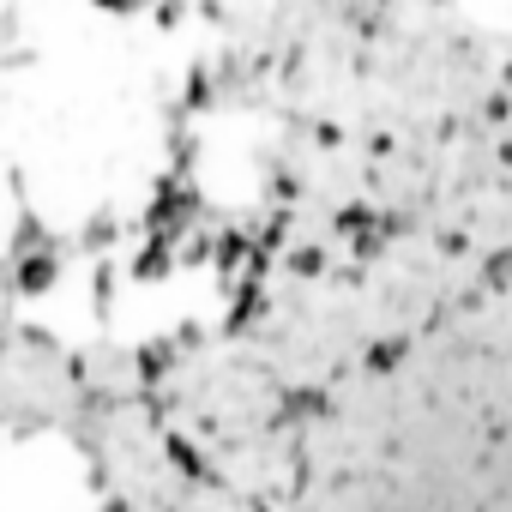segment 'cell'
I'll return each instance as SVG.
<instances>
[{
	"label": "cell",
	"instance_id": "1",
	"mask_svg": "<svg viewBox=\"0 0 512 512\" xmlns=\"http://www.w3.org/2000/svg\"><path fill=\"white\" fill-rule=\"evenodd\" d=\"M97 7H109V13H139L145 0H97Z\"/></svg>",
	"mask_w": 512,
	"mask_h": 512
}]
</instances>
